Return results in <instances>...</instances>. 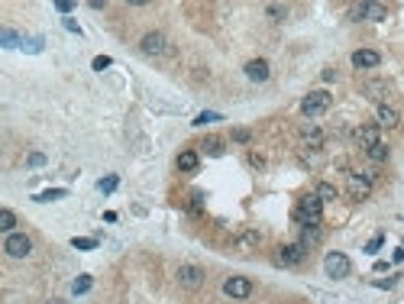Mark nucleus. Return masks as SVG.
I'll return each instance as SVG.
<instances>
[{
    "label": "nucleus",
    "instance_id": "nucleus-1",
    "mask_svg": "<svg viewBox=\"0 0 404 304\" xmlns=\"http://www.w3.org/2000/svg\"><path fill=\"white\" fill-rule=\"evenodd\" d=\"M320 214H323V201H320L317 194L301 197V204L295 207V220L301 226H317L320 223Z\"/></svg>",
    "mask_w": 404,
    "mask_h": 304
},
{
    "label": "nucleus",
    "instance_id": "nucleus-2",
    "mask_svg": "<svg viewBox=\"0 0 404 304\" xmlns=\"http://www.w3.org/2000/svg\"><path fill=\"white\" fill-rule=\"evenodd\" d=\"M326 110H330V94L326 91H311L301 101V113L304 117H311V120L320 117V113H326Z\"/></svg>",
    "mask_w": 404,
    "mask_h": 304
},
{
    "label": "nucleus",
    "instance_id": "nucleus-3",
    "mask_svg": "<svg viewBox=\"0 0 404 304\" xmlns=\"http://www.w3.org/2000/svg\"><path fill=\"white\" fill-rule=\"evenodd\" d=\"M3 252L10 259H26L32 252V240L26 233H7V243H3Z\"/></svg>",
    "mask_w": 404,
    "mask_h": 304
},
{
    "label": "nucleus",
    "instance_id": "nucleus-4",
    "mask_svg": "<svg viewBox=\"0 0 404 304\" xmlns=\"http://www.w3.org/2000/svg\"><path fill=\"white\" fill-rule=\"evenodd\" d=\"M323 272L330 275V278H346V275H350V259L343 256V252H330V256L323 259Z\"/></svg>",
    "mask_w": 404,
    "mask_h": 304
},
{
    "label": "nucleus",
    "instance_id": "nucleus-5",
    "mask_svg": "<svg viewBox=\"0 0 404 304\" xmlns=\"http://www.w3.org/2000/svg\"><path fill=\"white\" fill-rule=\"evenodd\" d=\"M307 259V246L304 243H288L278 249V265H301Z\"/></svg>",
    "mask_w": 404,
    "mask_h": 304
},
{
    "label": "nucleus",
    "instance_id": "nucleus-6",
    "mask_svg": "<svg viewBox=\"0 0 404 304\" xmlns=\"http://www.w3.org/2000/svg\"><path fill=\"white\" fill-rule=\"evenodd\" d=\"M346 191H350L352 201H365L369 197V191H372V185H369V178L365 175H346Z\"/></svg>",
    "mask_w": 404,
    "mask_h": 304
},
{
    "label": "nucleus",
    "instance_id": "nucleus-7",
    "mask_svg": "<svg viewBox=\"0 0 404 304\" xmlns=\"http://www.w3.org/2000/svg\"><path fill=\"white\" fill-rule=\"evenodd\" d=\"M223 291L230 298H249V295H252V281L242 278V275H233V278L223 281Z\"/></svg>",
    "mask_w": 404,
    "mask_h": 304
},
{
    "label": "nucleus",
    "instance_id": "nucleus-8",
    "mask_svg": "<svg viewBox=\"0 0 404 304\" xmlns=\"http://www.w3.org/2000/svg\"><path fill=\"white\" fill-rule=\"evenodd\" d=\"M178 285L181 288H201L204 285V272L197 265H181L178 269Z\"/></svg>",
    "mask_w": 404,
    "mask_h": 304
},
{
    "label": "nucleus",
    "instance_id": "nucleus-9",
    "mask_svg": "<svg viewBox=\"0 0 404 304\" xmlns=\"http://www.w3.org/2000/svg\"><path fill=\"white\" fill-rule=\"evenodd\" d=\"M352 65H356L359 71L378 68V65H381V55L375 52V49H359V52H352Z\"/></svg>",
    "mask_w": 404,
    "mask_h": 304
},
{
    "label": "nucleus",
    "instance_id": "nucleus-10",
    "mask_svg": "<svg viewBox=\"0 0 404 304\" xmlns=\"http://www.w3.org/2000/svg\"><path fill=\"white\" fill-rule=\"evenodd\" d=\"M139 46H142V52H146V55H162L165 49H168V39H165L162 32H146Z\"/></svg>",
    "mask_w": 404,
    "mask_h": 304
},
{
    "label": "nucleus",
    "instance_id": "nucleus-11",
    "mask_svg": "<svg viewBox=\"0 0 404 304\" xmlns=\"http://www.w3.org/2000/svg\"><path fill=\"white\" fill-rule=\"evenodd\" d=\"M246 78L249 81H269V78H272L269 62H265V58H252V62H246Z\"/></svg>",
    "mask_w": 404,
    "mask_h": 304
},
{
    "label": "nucleus",
    "instance_id": "nucleus-12",
    "mask_svg": "<svg viewBox=\"0 0 404 304\" xmlns=\"http://www.w3.org/2000/svg\"><path fill=\"white\" fill-rule=\"evenodd\" d=\"M301 136H304V146H307V149H320V146H323V133H320L317 123H304Z\"/></svg>",
    "mask_w": 404,
    "mask_h": 304
},
{
    "label": "nucleus",
    "instance_id": "nucleus-13",
    "mask_svg": "<svg viewBox=\"0 0 404 304\" xmlns=\"http://www.w3.org/2000/svg\"><path fill=\"white\" fill-rule=\"evenodd\" d=\"M359 142H362V149L378 146V142H381V136H378V123H375V126H362V130H359Z\"/></svg>",
    "mask_w": 404,
    "mask_h": 304
},
{
    "label": "nucleus",
    "instance_id": "nucleus-14",
    "mask_svg": "<svg viewBox=\"0 0 404 304\" xmlns=\"http://www.w3.org/2000/svg\"><path fill=\"white\" fill-rule=\"evenodd\" d=\"M378 126H398V110L388 107V104H378Z\"/></svg>",
    "mask_w": 404,
    "mask_h": 304
},
{
    "label": "nucleus",
    "instance_id": "nucleus-15",
    "mask_svg": "<svg viewBox=\"0 0 404 304\" xmlns=\"http://www.w3.org/2000/svg\"><path fill=\"white\" fill-rule=\"evenodd\" d=\"M197 162H201V159H197V152H194V149H185V152L178 156V168H181V172H194V168H197Z\"/></svg>",
    "mask_w": 404,
    "mask_h": 304
},
{
    "label": "nucleus",
    "instance_id": "nucleus-16",
    "mask_svg": "<svg viewBox=\"0 0 404 304\" xmlns=\"http://www.w3.org/2000/svg\"><path fill=\"white\" fill-rule=\"evenodd\" d=\"M297 243H304L307 249L317 246V243H320V226H301V240H297Z\"/></svg>",
    "mask_w": 404,
    "mask_h": 304
},
{
    "label": "nucleus",
    "instance_id": "nucleus-17",
    "mask_svg": "<svg viewBox=\"0 0 404 304\" xmlns=\"http://www.w3.org/2000/svg\"><path fill=\"white\" fill-rule=\"evenodd\" d=\"M201 149L207 156H223V139H220V136H207V139L201 142Z\"/></svg>",
    "mask_w": 404,
    "mask_h": 304
},
{
    "label": "nucleus",
    "instance_id": "nucleus-18",
    "mask_svg": "<svg viewBox=\"0 0 404 304\" xmlns=\"http://www.w3.org/2000/svg\"><path fill=\"white\" fill-rule=\"evenodd\" d=\"M91 285H94L91 275H78V278L71 281V295H87V291H91Z\"/></svg>",
    "mask_w": 404,
    "mask_h": 304
},
{
    "label": "nucleus",
    "instance_id": "nucleus-19",
    "mask_svg": "<svg viewBox=\"0 0 404 304\" xmlns=\"http://www.w3.org/2000/svg\"><path fill=\"white\" fill-rule=\"evenodd\" d=\"M388 16V10L381 7V3H365V20H375V23H381Z\"/></svg>",
    "mask_w": 404,
    "mask_h": 304
},
{
    "label": "nucleus",
    "instance_id": "nucleus-20",
    "mask_svg": "<svg viewBox=\"0 0 404 304\" xmlns=\"http://www.w3.org/2000/svg\"><path fill=\"white\" fill-rule=\"evenodd\" d=\"M13 226H16V214L10 211V207H3V211H0V230H3V233H13Z\"/></svg>",
    "mask_w": 404,
    "mask_h": 304
},
{
    "label": "nucleus",
    "instance_id": "nucleus-21",
    "mask_svg": "<svg viewBox=\"0 0 404 304\" xmlns=\"http://www.w3.org/2000/svg\"><path fill=\"white\" fill-rule=\"evenodd\" d=\"M65 194H68L65 188H49V191L36 194V201H39V204H52V201H58V197H65Z\"/></svg>",
    "mask_w": 404,
    "mask_h": 304
},
{
    "label": "nucleus",
    "instance_id": "nucleus-22",
    "mask_svg": "<svg viewBox=\"0 0 404 304\" xmlns=\"http://www.w3.org/2000/svg\"><path fill=\"white\" fill-rule=\"evenodd\" d=\"M259 243H262V233H259V230H246V233L240 236L242 249H252V246H259Z\"/></svg>",
    "mask_w": 404,
    "mask_h": 304
},
{
    "label": "nucleus",
    "instance_id": "nucleus-23",
    "mask_svg": "<svg viewBox=\"0 0 404 304\" xmlns=\"http://www.w3.org/2000/svg\"><path fill=\"white\" fill-rule=\"evenodd\" d=\"M365 156L372 159V162H388V146H385V142H378V146L365 149Z\"/></svg>",
    "mask_w": 404,
    "mask_h": 304
},
{
    "label": "nucleus",
    "instance_id": "nucleus-24",
    "mask_svg": "<svg viewBox=\"0 0 404 304\" xmlns=\"http://www.w3.org/2000/svg\"><path fill=\"white\" fill-rule=\"evenodd\" d=\"M317 197L320 201H336V188L330 185V181H320L317 185Z\"/></svg>",
    "mask_w": 404,
    "mask_h": 304
},
{
    "label": "nucleus",
    "instance_id": "nucleus-25",
    "mask_svg": "<svg viewBox=\"0 0 404 304\" xmlns=\"http://www.w3.org/2000/svg\"><path fill=\"white\" fill-rule=\"evenodd\" d=\"M97 188H101V194H110V191H117V188H120V178H117V175H107V178L97 181Z\"/></svg>",
    "mask_w": 404,
    "mask_h": 304
},
{
    "label": "nucleus",
    "instance_id": "nucleus-26",
    "mask_svg": "<svg viewBox=\"0 0 404 304\" xmlns=\"http://www.w3.org/2000/svg\"><path fill=\"white\" fill-rule=\"evenodd\" d=\"M71 246H75V249H94V246H97V240H94V236H75V240H71Z\"/></svg>",
    "mask_w": 404,
    "mask_h": 304
},
{
    "label": "nucleus",
    "instance_id": "nucleus-27",
    "mask_svg": "<svg viewBox=\"0 0 404 304\" xmlns=\"http://www.w3.org/2000/svg\"><path fill=\"white\" fill-rule=\"evenodd\" d=\"M0 42H3V46H7V49H16V42H20V36H16L13 29H3V32H0Z\"/></svg>",
    "mask_w": 404,
    "mask_h": 304
},
{
    "label": "nucleus",
    "instance_id": "nucleus-28",
    "mask_svg": "<svg viewBox=\"0 0 404 304\" xmlns=\"http://www.w3.org/2000/svg\"><path fill=\"white\" fill-rule=\"evenodd\" d=\"M381 246H385V236H372V240H369V243H365V252H378L381 249Z\"/></svg>",
    "mask_w": 404,
    "mask_h": 304
},
{
    "label": "nucleus",
    "instance_id": "nucleus-29",
    "mask_svg": "<svg viewBox=\"0 0 404 304\" xmlns=\"http://www.w3.org/2000/svg\"><path fill=\"white\" fill-rule=\"evenodd\" d=\"M110 65H113L110 55H97V58H94V71H104V68H110Z\"/></svg>",
    "mask_w": 404,
    "mask_h": 304
},
{
    "label": "nucleus",
    "instance_id": "nucleus-30",
    "mask_svg": "<svg viewBox=\"0 0 404 304\" xmlns=\"http://www.w3.org/2000/svg\"><path fill=\"white\" fill-rule=\"evenodd\" d=\"M385 91H388L385 81H372V84H365V94H385Z\"/></svg>",
    "mask_w": 404,
    "mask_h": 304
},
{
    "label": "nucleus",
    "instance_id": "nucleus-31",
    "mask_svg": "<svg viewBox=\"0 0 404 304\" xmlns=\"http://www.w3.org/2000/svg\"><path fill=\"white\" fill-rule=\"evenodd\" d=\"M214 120H220V113H214V110H207V113H201V117L194 120V126H204V123H214Z\"/></svg>",
    "mask_w": 404,
    "mask_h": 304
},
{
    "label": "nucleus",
    "instance_id": "nucleus-32",
    "mask_svg": "<svg viewBox=\"0 0 404 304\" xmlns=\"http://www.w3.org/2000/svg\"><path fill=\"white\" fill-rule=\"evenodd\" d=\"M350 20H365V3H352L350 7Z\"/></svg>",
    "mask_w": 404,
    "mask_h": 304
},
{
    "label": "nucleus",
    "instance_id": "nucleus-33",
    "mask_svg": "<svg viewBox=\"0 0 404 304\" xmlns=\"http://www.w3.org/2000/svg\"><path fill=\"white\" fill-rule=\"evenodd\" d=\"M55 10H58V13H71V10H75V0H55Z\"/></svg>",
    "mask_w": 404,
    "mask_h": 304
},
{
    "label": "nucleus",
    "instance_id": "nucleus-34",
    "mask_svg": "<svg viewBox=\"0 0 404 304\" xmlns=\"http://www.w3.org/2000/svg\"><path fill=\"white\" fill-rule=\"evenodd\" d=\"M26 162H29V168H39V165H46V156H42V152H32Z\"/></svg>",
    "mask_w": 404,
    "mask_h": 304
},
{
    "label": "nucleus",
    "instance_id": "nucleus-35",
    "mask_svg": "<svg viewBox=\"0 0 404 304\" xmlns=\"http://www.w3.org/2000/svg\"><path fill=\"white\" fill-rule=\"evenodd\" d=\"M249 136H252V133L242 130V126H236V130H233V139H236V142H249Z\"/></svg>",
    "mask_w": 404,
    "mask_h": 304
},
{
    "label": "nucleus",
    "instance_id": "nucleus-36",
    "mask_svg": "<svg viewBox=\"0 0 404 304\" xmlns=\"http://www.w3.org/2000/svg\"><path fill=\"white\" fill-rule=\"evenodd\" d=\"M398 278H401V275H395V278H378V281H375V288H395Z\"/></svg>",
    "mask_w": 404,
    "mask_h": 304
},
{
    "label": "nucleus",
    "instance_id": "nucleus-37",
    "mask_svg": "<svg viewBox=\"0 0 404 304\" xmlns=\"http://www.w3.org/2000/svg\"><path fill=\"white\" fill-rule=\"evenodd\" d=\"M265 10H269V16H275V20H281V16L288 13V10H285V7H278V3H272V7H265Z\"/></svg>",
    "mask_w": 404,
    "mask_h": 304
},
{
    "label": "nucleus",
    "instance_id": "nucleus-38",
    "mask_svg": "<svg viewBox=\"0 0 404 304\" xmlns=\"http://www.w3.org/2000/svg\"><path fill=\"white\" fill-rule=\"evenodd\" d=\"M23 49H29V52H39V49H42V39H23Z\"/></svg>",
    "mask_w": 404,
    "mask_h": 304
},
{
    "label": "nucleus",
    "instance_id": "nucleus-39",
    "mask_svg": "<svg viewBox=\"0 0 404 304\" xmlns=\"http://www.w3.org/2000/svg\"><path fill=\"white\" fill-rule=\"evenodd\" d=\"M62 23H65V29H68V32H78V36H81V26L75 23V20H71V16H65Z\"/></svg>",
    "mask_w": 404,
    "mask_h": 304
},
{
    "label": "nucleus",
    "instance_id": "nucleus-40",
    "mask_svg": "<svg viewBox=\"0 0 404 304\" xmlns=\"http://www.w3.org/2000/svg\"><path fill=\"white\" fill-rule=\"evenodd\" d=\"M391 262H404V246H401V249H395V252H391Z\"/></svg>",
    "mask_w": 404,
    "mask_h": 304
},
{
    "label": "nucleus",
    "instance_id": "nucleus-41",
    "mask_svg": "<svg viewBox=\"0 0 404 304\" xmlns=\"http://www.w3.org/2000/svg\"><path fill=\"white\" fill-rule=\"evenodd\" d=\"M49 304H65V301H49Z\"/></svg>",
    "mask_w": 404,
    "mask_h": 304
}]
</instances>
